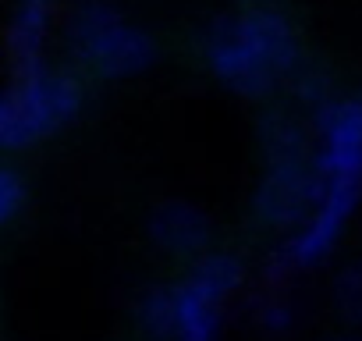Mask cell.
I'll return each mask as SVG.
<instances>
[{"label": "cell", "instance_id": "6da1fadb", "mask_svg": "<svg viewBox=\"0 0 362 341\" xmlns=\"http://www.w3.org/2000/svg\"><path fill=\"white\" fill-rule=\"evenodd\" d=\"M203 57L221 86L245 100H263L302 64V47L281 11L252 8L214 18L203 36Z\"/></svg>", "mask_w": 362, "mask_h": 341}, {"label": "cell", "instance_id": "7a4b0ae2", "mask_svg": "<svg viewBox=\"0 0 362 341\" xmlns=\"http://www.w3.org/2000/svg\"><path fill=\"white\" fill-rule=\"evenodd\" d=\"M82 79L64 68L18 71L0 89V153H22L82 114Z\"/></svg>", "mask_w": 362, "mask_h": 341}, {"label": "cell", "instance_id": "3957f363", "mask_svg": "<svg viewBox=\"0 0 362 341\" xmlns=\"http://www.w3.org/2000/svg\"><path fill=\"white\" fill-rule=\"evenodd\" d=\"M68 50L100 79H135L156 61V40L100 0H86L68 18Z\"/></svg>", "mask_w": 362, "mask_h": 341}, {"label": "cell", "instance_id": "277c9868", "mask_svg": "<svg viewBox=\"0 0 362 341\" xmlns=\"http://www.w3.org/2000/svg\"><path fill=\"white\" fill-rule=\"evenodd\" d=\"M358 200H362V182H327V192L316 203V210L305 217V224L298 231H291L270 253L267 270H263L267 281L284 284L291 274L327 263V256L341 245L344 228H348L351 214L358 210Z\"/></svg>", "mask_w": 362, "mask_h": 341}, {"label": "cell", "instance_id": "5b68a950", "mask_svg": "<svg viewBox=\"0 0 362 341\" xmlns=\"http://www.w3.org/2000/svg\"><path fill=\"white\" fill-rule=\"evenodd\" d=\"M313 167L323 182H362V96L313 110Z\"/></svg>", "mask_w": 362, "mask_h": 341}, {"label": "cell", "instance_id": "8992f818", "mask_svg": "<svg viewBox=\"0 0 362 341\" xmlns=\"http://www.w3.org/2000/svg\"><path fill=\"white\" fill-rule=\"evenodd\" d=\"M323 192H327V182L320 178L313 160L288 163V167H267V175L259 178L252 192V217L263 228L291 235L305 224V217L316 210Z\"/></svg>", "mask_w": 362, "mask_h": 341}, {"label": "cell", "instance_id": "52a82bcc", "mask_svg": "<svg viewBox=\"0 0 362 341\" xmlns=\"http://www.w3.org/2000/svg\"><path fill=\"white\" fill-rule=\"evenodd\" d=\"M146 235L149 242L177 260H199L203 253H210V238H214V224L210 217L185 200H163L149 210L146 217Z\"/></svg>", "mask_w": 362, "mask_h": 341}, {"label": "cell", "instance_id": "ba28073f", "mask_svg": "<svg viewBox=\"0 0 362 341\" xmlns=\"http://www.w3.org/2000/svg\"><path fill=\"white\" fill-rule=\"evenodd\" d=\"M170 291H174V341H217L228 302L189 277L174 281Z\"/></svg>", "mask_w": 362, "mask_h": 341}, {"label": "cell", "instance_id": "9c48e42d", "mask_svg": "<svg viewBox=\"0 0 362 341\" xmlns=\"http://www.w3.org/2000/svg\"><path fill=\"white\" fill-rule=\"evenodd\" d=\"M50 15L54 0H18L11 29H8V54L18 71H36L43 68V50H47V33H50Z\"/></svg>", "mask_w": 362, "mask_h": 341}, {"label": "cell", "instance_id": "30bf717a", "mask_svg": "<svg viewBox=\"0 0 362 341\" xmlns=\"http://www.w3.org/2000/svg\"><path fill=\"white\" fill-rule=\"evenodd\" d=\"M259 149L267 167H288L313 160V139L305 125L288 110H270L259 121Z\"/></svg>", "mask_w": 362, "mask_h": 341}, {"label": "cell", "instance_id": "8fae6325", "mask_svg": "<svg viewBox=\"0 0 362 341\" xmlns=\"http://www.w3.org/2000/svg\"><path fill=\"white\" fill-rule=\"evenodd\" d=\"M189 281H196L199 288L214 291L217 299H231L242 284H245V263L235 256V253H221V249H210L203 253L199 260H192V270L185 274Z\"/></svg>", "mask_w": 362, "mask_h": 341}, {"label": "cell", "instance_id": "7c38bea8", "mask_svg": "<svg viewBox=\"0 0 362 341\" xmlns=\"http://www.w3.org/2000/svg\"><path fill=\"white\" fill-rule=\"evenodd\" d=\"M245 316H249V323H252L259 334H267V337H284V334H291V330H295V320H298L295 302H291L284 291H277V288L256 291V295L245 302Z\"/></svg>", "mask_w": 362, "mask_h": 341}, {"label": "cell", "instance_id": "4fadbf2b", "mask_svg": "<svg viewBox=\"0 0 362 341\" xmlns=\"http://www.w3.org/2000/svg\"><path fill=\"white\" fill-rule=\"evenodd\" d=\"M135 323L149 341H174V291H170V284H153L139 295Z\"/></svg>", "mask_w": 362, "mask_h": 341}, {"label": "cell", "instance_id": "5bb4252c", "mask_svg": "<svg viewBox=\"0 0 362 341\" xmlns=\"http://www.w3.org/2000/svg\"><path fill=\"white\" fill-rule=\"evenodd\" d=\"M330 302H334V309L344 323L362 327V260H351L334 274Z\"/></svg>", "mask_w": 362, "mask_h": 341}, {"label": "cell", "instance_id": "9a60e30c", "mask_svg": "<svg viewBox=\"0 0 362 341\" xmlns=\"http://www.w3.org/2000/svg\"><path fill=\"white\" fill-rule=\"evenodd\" d=\"M288 82H291L295 100L305 103L309 110H320L323 103L334 100V82H330L327 68H320V64H313V61H305V57H302V64L291 71Z\"/></svg>", "mask_w": 362, "mask_h": 341}, {"label": "cell", "instance_id": "2e32d148", "mask_svg": "<svg viewBox=\"0 0 362 341\" xmlns=\"http://www.w3.org/2000/svg\"><path fill=\"white\" fill-rule=\"evenodd\" d=\"M25 200H29V185L22 178V170L11 163H0V228L22 214Z\"/></svg>", "mask_w": 362, "mask_h": 341}, {"label": "cell", "instance_id": "e0dca14e", "mask_svg": "<svg viewBox=\"0 0 362 341\" xmlns=\"http://www.w3.org/2000/svg\"><path fill=\"white\" fill-rule=\"evenodd\" d=\"M327 341H362V334H337V337H327Z\"/></svg>", "mask_w": 362, "mask_h": 341}]
</instances>
